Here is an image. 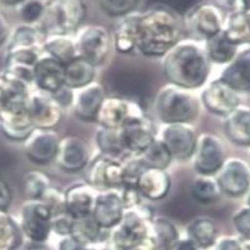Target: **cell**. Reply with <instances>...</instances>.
I'll use <instances>...</instances> for the list:
<instances>
[{
  "instance_id": "cell-1",
  "label": "cell",
  "mask_w": 250,
  "mask_h": 250,
  "mask_svg": "<svg viewBox=\"0 0 250 250\" xmlns=\"http://www.w3.org/2000/svg\"><path fill=\"white\" fill-rule=\"evenodd\" d=\"M184 31V21L175 9L156 4L138 14L137 46L145 55L159 57L171 50Z\"/></svg>"
},
{
  "instance_id": "cell-2",
  "label": "cell",
  "mask_w": 250,
  "mask_h": 250,
  "mask_svg": "<svg viewBox=\"0 0 250 250\" xmlns=\"http://www.w3.org/2000/svg\"><path fill=\"white\" fill-rule=\"evenodd\" d=\"M208 62L198 46L180 44L174 46L164 62V71L171 83L184 88H196L205 82Z\"/></svg>"
},
{
  "instance_id": "cell-3",
  "label": "cell",
  "mask_w": 250,
  "mask_h": 250,
  "mask_svg": "<svg viewBox=\"0 0 250 250\" xmlns=\"http://www.w3.org/2000/svg\"><path fill=\"white\" fill-rule=\"evenodd\" d=\"M83 0H44L42 28L50 35H65L77 29L85 17Z\"/></svg>"
},
{
  "instance_id": "cell-4",
  "label": "cell",
  "mask_w": 250,
  "mask_h": 250,
  "mask_svg": "<svg viewBox=\"0 0 250 250\" xmlns=\"http://www.w3.org/2000/svg\"><path fill=\"white\" fill-rule=\"evenodd\" d=\"M156 111L164 122L179 124L193 119L198 111V105L190 94L178 89H167L158 98Z\"/></svg>"
},
{
  "instance_id": "cell-5",
  "label": "cell",
  "mask_w": 250,
  "mask_h": 250,
  "mask_svg": "<svg viewBox=\"0 0 250 250\" xmlns=\"http://www.w3.org/2000/svg\"><path fill=\"white\" fill-rule=\"evenodd\" d=\"M225 17L223 9L214 3H200L188 15V28L194 35L210 39L223 31Z\"/></svg>"
},
{
  "instance_id": "cell-6",
  "label": "cell",
  "mask_w": 250,
  "mask_h": 250,
  "mask_svg": "<svg viewBox=\"0 0 250 250\" xmlns=\"http://www.w3.org/2000/svg\"><path fill=\"white\" fill-rule=\"evenodd\" d=\"M3 133L10 139H26L33 131L29 108L25 104V97H19L12 100L0 115Z\"/></svg>"
},
{
  "instance_id": "cell-7",
  "label": "cell",
  "mask_w": 250,
  "mask_h": 250,
  "mask_svg": "<svg viewBox=\"0 0 250 250\" xmlns=\"http://www.w3.org/2000/svg\"><path fill=\"white\" fill-rule=\"evenodd\" d=\"M110 86L122 97L142 102L150 93V79L137 69H120L110 75Z\"/></svg>"
},
{
  "instance_id": "cell-8",
  "label": "cell",
  "mask_w": 250,
  "mask_h": 250,
  "mask_svg": "<svg viewBox=\"0 0 250 250\" xmlns=\"http://www.w3.org/2000/svg\"><path fill=\"white\" fill-rule=\"evenodd\" d=\"M23 230L33 242H44L51 229V213L45 203L31 202L21 210Z\"/></svg>"
},
{
  "instance_id": "cell-9",
  "label": "cell",
  "mask_w": 250,
  "mask_h": 250,
  "mask_svg": "<svg viewBox=\"0 0 250 250\" xmlns=\"http://www.w3.org/2000/svg\"><path fill=\"white\" fill-rule=\"evenodd\" d=\"M109 34L106 29L99 25H91L85 28L79 35V48L83 58L97 65L105 59L109 51Z\"/></svg>"
},
{
  "instance_id": "cell-10",
  "label": "cell",
  "mask_w": 250,
  "mask_h": 250,
  "mask_svg": "<svg viewBox=\"0 0 250 250\" xmlns=\"http://www.w3.org/2000/svg\"><path fill=\"white\" fill-rule=\"evenodd\" d=\"M203 102L211 113L218 115H230L239 105V98L233 88L224 82L211 83L203 93Z\"/></svg>"
},
{
  "instance_id": "cell-11",
  "label": "cell",
  "mask_w": 250,
  "mask_h": 250,
  "mask_svg": "<svg viewBox=\"0 0 250 250\" xmlns=\"http://www.w3.org/2000/svg\"><path fill=\"white\" fill-rule=\"evenodd\" d=\"M148 238V228L139 216L129 214L114 234V244L118 250H134Z\"/></svg>"
},
{
  "instance_id": "cell-12",
  "label": "cell",
  "mask_w": 250,
  "mask_h": 250,
  "mask_svg": "<svg viewBox=\"0 0 250 250\" xmlns=\"http://www.w3.org/2000/svg\"><path fill=\"white\" fill-rule=\"evenodd\" d=\"M163 143L178 159H188L195 150V137L189 128L182 124H173L163 133Z\"/></svg>"
},
{
  "instance_id": "cell-13",
  "label": "cell",
  "mask_w": 250,
  "mask_h": 250,
  "mask_svg": "<svg viewBox=\"0 0 250 250\" xmlns=\"http://www.w3.org/2000/svg\"><path fill=\"white\" fill-rule=\"evenodd\" d=\"M250 184V173L247 165L239 160H231L225 165L219 176V185L228 195L239 196L248 190Z\"/></svg>"
},
{
  "instance_id": "cell-14",
  "label": "cell",
  "mask_w": 250,
  "mask_h": 250,
  "mask_svg": "<svg viewBox=\"0 0 250 250\" xmlns=\"http://www.w3.org/2000/svg\"><path fill=\"white\" fill-rule=\"evenodd\" d=\"M134 118H140L134 115L131 111V104L123 99H108L104 100L98 111L97 119L104 128L115 129L124 126L129 120Z\"/></svg>"
},
{
  "instance_id": "cell-15",
  "label": "cell",
  "mask_w": 250,
  "mask_h": 250,
  "mask_svg": "<svg viewBox=\"0 0 250 250\" xmlns=\"http://www.w3.org/2000/svg\"><path fill=\"white\" fill-rule=\"evenodd\" d=\"M57 158L58 164L64 170H80L88 160V146L78 138H66L59 144Z\"/></svg>"
},
{
  "instance_id": "cell-16",
  "label": "cell",
  "mask_w": 250,
  "mask_h": 250,
  "mask_svg": "<svg viewBox=\"0 0 250 250\" xmlns=\"http://www.w3.org/2000/svg\"><path fill=\"white\" fill-rule=\"evenodd\" d=\"M223 162L224 150L220 142L213 135H204L196 154L195 168L203 174H211L222 167Z\"/></svg>"
},
{
  "instance_id": "cell-17",
  "label": "cell",
  "mask_w": 250,
  "mask_h": 250,
  "mask_svg": "<svg viewBox=\"0 0 250 250\" xmlns=\"http://www.w3.org/2000/svg\"><path fill=\"white\" fill-rule=\"evenodd\" d=\"M33 77L40 88L55 93L64 86L65 68L58 60L49 58L37 62Z\"/></svg>"
},
{
  "instance_id": "cell-18",
  "label": "cell",
  "mask_w": 250,
  "mask_h": 250,
  "mask_svg": "<svg viewBox=\"0 0 250 250\" xmlns=\"http://www.w3.org/2000/svg\"><path fill=\"white\" fill-rule=\"evenodd\" d=\"M28 108L31 122L38 128H53L60 122L62 118L58 103L54 99L45 98L43 95H37L33 98Z\"/></svg>"
},
{
  "instance_id": "cell-19",
  "label": "cell",
  "mask_w": 250,
  "mask_h": 250,
  "mask_svg": "<svg viewBox=\"0 0 250 250\" xmlns=\"http://www.w3.org/2000/svg\"><path fill=\"white\" fill-rule=\"evenodd\" d=\"M94 219L102 228L117 225L123 218V200L117 194L106 193L99 195L94 204Z\"/></svg>"
},
{
  "instance_id": "cell-20",
  "label": "cell",
  "mask_w": 250,
  "mask_h": 250,
  "mask_svg": "<svg viewBox=\"0 0 250 250\" xmlns=\"http://www.w3.org/2000/svg\"><path fill=\"white\" fill-rule=\"evenodd\" d=\"M59 140L51 131H40L29 139L26 154L29 159L38 164H45L54 159L59 149Z\"/></svg>"
},
{
  "instance_id": "cell-21",
  "label": "cell",
  "mask_w": 250,
  "mask_h": 250,
  "mask_svg": "<svg viewBox=\"0 0 250 250\" xmlns=\"http://www.w3.org/2000/svg\"><path fill=\"white\" fill-rule=\"evenodd\" d=\"M124 149L133 151H145L153 144V135L148 125L142 118H134L123 126L120 134Z\"/></svg>"
},
{
  "instance_id": "cell-22",
  "label": "cell",
  "mask_w": 250,
  "mask_h": 250,
  "mask_svg": "<svg viewBox=\"0 0 250 250\" xmlns=\"http://www.w3.org/2000/svg\"><path fill=\"white\" fill-rule=\"evenodd\" d=\"M90 180L99 188H111L124 183V169L109 158H100L90 169Z\"/></svg>"
},
{
  "instance_id": "cell-23",
  "label": "cell",
  "mask_w": 250,
  "mask_h": 250,
  "mask_svg": "<svg viewBox=\"0 0 250 250\" xmlns=\"http://www.w3.org/2000/svg\"><path fill=\"white\" fill-rule=\"evenodd\" d=\"M222 82L234 90H250V49L242 53L225 69Z\"/></svg>"
},
{
  "instance_id": "cell-24",
  "label": "cell",
  "mask_w": 250,
  "mask_h": 250,
  "mask_svg": "<svg viewBox=\"0 0 250 250\" xmlns=\"http://www.w3.org/2000/svg\"><path fill=\"white\" fill-rule=\"evenodd\" d=\"M168 175L162 169L145 168L138 179L137 187L149 199H162L169 190Z\"/></svg>"
},
{
  "instance_id": "cell-25",
  "label": "cell",
  "mask_w": 250,
  "mask_h": 250,
  "mask_svg": "<svg viewBox=\"0 0 250 250\" xmlns=\"http://www.w3.org/2000/svg\"><path fill=\"white\" fill-rule=\"evenodd\" d=\"M104 100V89L102 86L98 84L86 86L78 95L75 102V114L80 119H95Z\"/></svg>"
},
{
  "instance_id": "cell-26",
  "label": "cell",
  "mask_w": 250,
  "mask_h": 250,
  "mask_svg": "<svg viewBox=\"0 0 250 250\" xmlns=\"http://www.w3.org/2000/svg\"><path fill=\"white\" fill-rule=\"evenodd\" d=\"M94 204L95 199L93 198V194L88 188L83 185H74L65 195L66 210L74 219L90 215Z\"/></svg>"
},
{
  "instance_id": "cell-27",
  "label": "cell",
  "mask_w": 250,
  "mask_h": 250,
  "mask_svg": "<svg viewBox=\"0 0 250 250\" xmlns=\"http://www.w3.org/2000/svg\"><path fill=\"white\" fill-rule=\"evenodd\" d=\"M65 68L64 85L69 88L88 86L94 78V65L85 58H75L68 62Z\"/></svg>"
},
{
  "instance_id": "cell-28",
  "label": "cell",
  "mask_w": 250,
  "mask_h": 250,
  "mask_svg": "<svg viewBox=\"0 0 250 250\" xmlns=\"http://www.w3.org/2000/svg\"><path fill=\"white\" fill-rule=\"evenodd\" d=\"M225 131L231 142L239 145H250V111L235 110L229 115Z\"/></svg>"
},
{
  "instance_id": "cell-29",
  "label": "cell",
  "mask_w": 250,
  "mask_h": 250,
  "mask_svg": "<svg viewBox=\"0 0 250 250\" xmlns=\"http://www.w3.org/2000/svg\"><path fill=\"white\" fill-rule=\"evenodd\" d=\"M149 238L153 250H173L178 244V231L173 224L164 219L154 223Z\"/></svg>"
},
{
  "instance_id": "cell-30",
  "label": "cell",
  "mask_w": 250,
  "mask_h": 250,
  "mask_svg": "<svg viewBox=\"0 0 250 250\" xmlns=\"http://www.w3.org/2000/svg\"><path fill=\"white\" fill-rule=\"evenodd\" d=\"M224 33L236 45L250 43V12L231 13L225 21Z\"/></svg>"
},
{
  "instance_id": "cell-31",
  "label": "cell",
  "mask_w": 250,
  "mask_h": 250,
  "mask_svg": "<svg viewBox=\"0 0 250 250\" xmlns=\"http://www.w3.org/2000/svg\"><path fill=\"white\" fill-rule=\"evenodd\" d=\"M138 14H129L115 29V45L122 53H129L137 46Z\"/></svg>"
},
{
  "instance_id": "cell-32",
  "label": "cell",
  "mask_w": 250,
  "mask_h": 250,
  "mask_svg": "<svg viewBox=\"0 0 250 250\" xmlns=\"http://www.w3.org/2000/svg\"><path fill=\"white\" fill-rule=\"evenodd\" d=\"M208 53L214 62H227L235 55L236 44H234L223 30L208 39Z\"/></svg>"
},
{
  "instance_id": "cell-33",
  "label": "cell",
  "mask_w": 250,
  "mask_h": 250,
  "mask_svg": "<svg viewBox=\"0 0 250 250\" xmlns=\"http://www.w3.org/2000/svg\"><path fill=\"white\" fill-rule=\"evenodd\" d=\"M100 229L102 227L98 224L94 216L86 215L74 219L70 234L77 242L85 245L86 243L97 242L100 236Z\"/></svg>"
},
{
  "instance_id": "cell-34",
  "label": "cell",
  "mask_w": 250,
  "mask_h": 250,
  "mask_svg": "<svg viewBox=\"0 0 250 250\" xmlns=\"http://www.w3.org/2000/svg\"><path fill=\"white\" fill-rule=\"evenodd\" d=\"M45 49L53 59L62 62V65H66L71 60H74L77 54V48L70 39L64 35H54V38L48 40L45 44Z\"/></svg>"
},
{
  "instance_id": "cell-35",
  "label": "cell",
  "mask_w": 250,
  "mask_h": 250,
  "mask_svg": "<svg viewBox=\"0 0 250 250\" xmlns=\"http://www.w3.org/2000/svg\"><path fill=\"white\" fill-rule=\"evenodd\" d=\"M189 236L196 247L209 248L215 243L216 228L209 219H198L189 228Z\"/></svg>"
},
{
  "instance_id": "cell-36",
  "label": "cell",
  "mask_w": 250,
  "mask_h": 250,
  "mask_svg": "<svg viewBox=\"0 0 250 250\" xmlns=\"http://www.w3.org/2000/svg\"><path fill=\"white\" fill-rule=\"evenodd\" d=\"M171 154L165 146L164 143L153 142V144L144 151L143 163L146 168L164 169L170 163Z\"/></svg>"
},
{
  "instance_id": "cell-37",
  "label": "cell",
  "mask_w": 250,
  "mask_h": 250,
  "mask_svg": "<svg viewBox=\"0 0 250 250\" xmlns=\"http://www.w3.org/2000/svg\"><path fill=\"white\" fill-rule=\"evenodd\" d=\"M42 37L43 34L40 33L39 29H35L30 25L19 26L12 38L10 50H14V49H33L35 50Z\"/></svg>"
},
{
  "instance_id": "cell-38",
  "label": "cell",
  "mask_w": 250,
  "mask_h": 250,
  "mask_svg": "<svg viewBox=\"0 0 250 250\" xmlns=\"http://www.w3.org/2000/svg\"><path fill=\"white\" fill-rule=\"evenodd\" d=\"M49 180L40 171H31L24 179V191L31 199H40L49 190Z\"/></svg>"
},
{
  "instance_id": "cell-39",
  "label": "cell",
  "mask_w": 250,
  "mask_h": 250,
  "mask_svg": "<svg viewBox=\"0 0 250 250\" xmlns=\"http://www.w3.org/2000/svg\"><path fill=\"white\" fill-rule=\"evenodd\" d=\"M20 243L17 225L6 215L0 216V250H14Z\"/></svg>"
},
{
  "instance_id": "cell-40",
  "label": "cell",
  "mask_w": 250,
  "mask_h": 250,
  "mask_svg": "<svg viewBox=\"0 0 250 250\" xmlns=\"http://www.w3.org/2000/svg\"><path fill=\"white\" fill-rule=\"evenodd\" d=\"M19 97H25L20 80H18L17 78L15 79L0 78V115L9 105V103Z\"/></svg>"
},
{
  "instance_id": "cell-41",
  "label": "cell",
  "mask_w": 250,
  "mask_h": 250,
  "mask_svg": "<svg viewBox=\"0 0 250 250\" xmlns=\"http://www.w3.org/2000/svg\"><path fill=\"white\" fill-rule=\"evenodd\" d=\"M140 0H99L102 10L109 17H126L133 14Z\"/></svg>"
},
{
  "instance_id": "cell-42",
  "label": "cell",
  "mask_w": 250,
  "mask_h": 250,
  "mask_svg": "<svg viewBox=\"0 0 250 250\" xmlns=\"http://www.w3.org/2000/svg\"><path fill=\"white\" fill-rule=\"evenodd\" d=\"M98 144L100 149L109 155H117L124 149L120 134L115 133L114 129H103L98 135Z\"/></svg>"
},
{
  "instance_id": "cell-43",
  "label": "cell",
  "mask_w": 250,
  "mask_h": 250,
  "mask_svg": "<svg viewBox=\"0 0 250 250\" xmlns=\"http://www.w3.org/2000/svg\"><path fill=\"white\" fill-rule=\"evenodd\" d=\"M18 6V12L24 23H37L43 18L44 0H24Z\"/></svg>"
},
{
  "instance_id": "cell-44",
  "label": "cell",
  "mask_w": 250,
  "mask_h": 250,
  "mask_svg": "<svg viewBox=\"0 0 250 250\" xmlns=\"http://www.w3.org/2000/svg\"><path fill=\"white\" fill-rule=\"evenodd\" d=\"M218 187L209 179H199L193 185V196L198 202L210 203L218 198Z\"/></svg>"
},
{
  "instance_id": "cell-45",
  "label": "cell",
  "mask_w": 250,
  "mask_h": 250,
  "mask_svg": "<svg viewBox=\"0 0 250 250\" xmlns=\"http://www.w3.org/2000/svg\"><path fill=\"white\" fill-rule=\"evenodd\" d=\"M234 224L238 231L250 240V209L242 210L234 218Z\"/></svg>"
},
{
  "instance_id": "cell-46",
  "label": "cell",
  "mask_w": 250,
  "mask_h": 250,
  "mask_svg": "<svg viewBox=\"0 0 250 250\" xmlns=\"http://www.w3.org/2000/svg\"><path fill=\"white\" fill-rule=\"evenodd\" d=\"M12 200V193L8 184L0 180V211H4Z\"/></svg>"
},
{
  "instance_id": "cell-47",
  "label": "cell",
  "mask_w": 250,
  "mask_h": 250,
  "mask_svg": "<svg viewBox=\"0 0 250 250\" xmlns=\"http://www.w3.org/2000/svg\"><path fill=\"white\" fill-rule=\"evenodd\" d=\"M231 13L250 12V0H227Z\"/></svg>"
},
{
  "instance_id": "cell-48",
  "label": "cell",
  "mask_w": 250,
  "mask_h": 250,
  "mask_svg": "<svg viewBox=\"0 0 250 250\" xmlns=\"http://www.w3.org/2000/svg\"><path fill=\"white\" fill-rule=\"evenodd\" d=\"M59 250H91V249L85 248V245L77 242L75 239L69 238V239H65V240H62V244H60Z\"/></svg>"
},
{
  "instance_id": "cell-49",
  "label": "cell",
  "mask_w": 250,
  "mask_h": 250,
  "mask_svg": "<svg viewBox=\"0 0 250 250\" xmlns=\"http://www.w3.org/2000/svg\"><path fill=\"white\" fill-rule=\"evenodd\" d=\"M9 35V21L5 15L0 12V45L4 43Z\"/></svg>"
},
{
  "instance_id": "cell-50",
  "label": "cell",
  "mask_w": 250,
  "mask_h": 250,
  "mask_svg": "<svg viewBox=\"0 0 250 250\" xmlns=\"http://www.w3.org/2000/svg\"><path fill=\"white\" fill-rule=\"evenodd\" d=\"M215 250H240V244L234 239H224L216 245Z\"/></svg>"
},
{
  "instance_id": "cell-51",
  "label": "cell",
  "mask_w": 250,
  "mask_h": 250,
  "mask_svg": "<svg viewBox=\"0 0 250 250\" xmlns=\"http://www.w3.org/2000/svg\"><path fill=\"white\" fill-rule=\"evenodd\" d=\"M173 250H198L196 245L191 243L190 240H185V242H180L174 247Z\"/></svg>"
},
{
  "instance_id": "cell-52",
  "label": "cell",
  "mask_w": 250,
  "mask_h": 250,
  "mask_svg": "<svg viewBox=\"0 0 250 250\" xmlns=\"http://www.w3.org/2000/svg\"><path fill=\"white\" fill-rule=\"evenodd\" d=\"M24 0H0V3L8 6H18Z\"/></svg>"
},
{
  "instance_id": "cell-53",
  "label": "cell",
  "mask_w": 250,
  "mask_h": 250,
  "mask_svg": "<svg viewBox=\"0 0 250 250\" xmlns=\"http://www.w3.org/2000/svg\"><path fill=\"white\" fill-rule=\"evenodd\" d=\"M240 250H250V240H247L245 243L240 244Z\"/></svg>"
},
{
  "instance_id": "cell-54",
  "label": "cell",
  "mask_w": 250,
  "mask_h": 250,
  "mask_svg": "<svg viewBox=\"0 0 250 250\" xmlns=\"http://www.w3.org/2000/svg\"><path fill=\"white\" fill-rule=\"evenodd\" d=\"M248 203H249V205H250V195H249V200H248Z\"/></svg>"
}]
</instances>
